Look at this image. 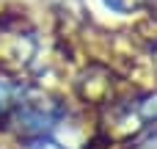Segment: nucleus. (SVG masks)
Masks as SVG:
<instances>
[{
	"instance_id": "obj_1",
	"label": "nucleus",
	"mask_w": 157,
	"mask_h": 149,
	"mask_svg": "<svg viewBox=\"0 0 157 149\" xmlns=\"http://www.w3.org/2000/svg\"><path fill=\"white\" fill-rule=\"evenodd\" d=\"M141 149H157V130H152V133H149V138L141 144Z\"/></svg>"
}]
</instances>
